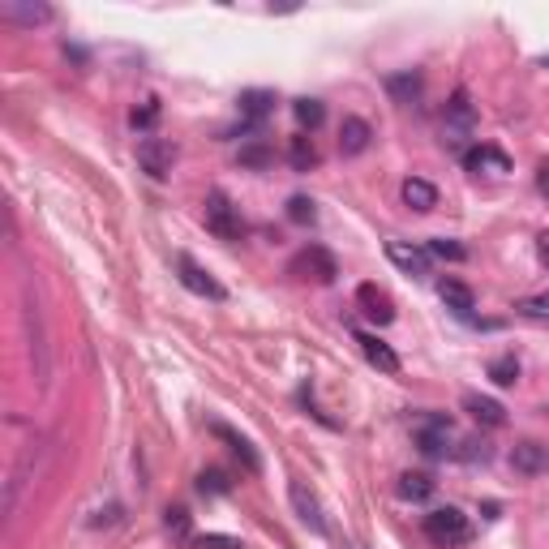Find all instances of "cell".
I'll return each instance as SVG.
<instances>
[{
	"instance_id": "obj_16",
	"label": "cell",
	"mask_w": 549,
	"mask_h": 549,
	"mask_svg": "<svg viewBox=\"0 0 549 549\" xmlns=\"http://www.w3.org/2000/svg\"><path fill=\"white\" fill-rule=\"evenodd\" d=\"M399 194H404V206L417 211V215H425V211H434V206H438V189L429 181H421V176H408Z\"/></svg>"
},
{
	"instance_id": "obj_28",
	"label": "cell",
	"mask_w": 549,
	"mask_h": 549,
	"mask_svg": "<svg viewBox=\"0 0 549 549\" xmlns=\"http://www.w3.org/2000/svg\"><path fill=\"white\" fill-rule=\"evenodd\" d=\"M288 219H292V224H313L318 211H313L310 197H292V202H288Z\"/></svg>"
},
{
	"instance_id": "obj_5",
	"label": "cell",
	"mask_w": 549,
	"mask_h": 549,
	"mask_svg": "<svg viewBox=\"0 0 549 549\" xmlns=\"http://www.w3.org/2000/svg\"><path fill=\"white\" fill-rule=\"evenodd\" d=\"M172 164H176V146L164 138H142L138 142V168L146 172V176H155V181H164L172 172Z\"/></svg>"
},
{
	"instance_id": "obj_18",
	"label": "cell",
	"mask_w": 549,
	"mask_h": 549,
	"mask_svg": "<svg viewBox=\"0 0 549 549\" xmlns=\"http://www.w3.org/2000/svg\"><path fill=\"white\" fill-rule=\"evenodd\" d=\"M356 301L365 305V313L374 318V322L386 326V322L395 318V310H391V301H386V292H378L374 283H361V288H356Z\"/></svg>"
},
{
	"instance_id": "obj_25",
	"label": "cell",
	"mask_w": 549,
	"mask_h": 549,
	"mask_svg": "<svg viewBox=\"0 0 549 549\" xmlns=\"http://www.w3.org/2000/svg\"><path fill=\"white\" fill-rule=\"evenodd\" d=\"M296 267H318V280H335V258L326 254V249H318V245H313V249H305Z\"/></svg>"
},
{
	"instance_id": "obj_1",
	"label": "cell",
	"mask_w": 549,
	"mask_h": 549,
	"mask_svg": "<svg viewBox=\"0 0 549 549\" xmlns=\"http://www.w3.org/2000/svg\"><path fill=\"white\" fill-rule=\"evenodd\" d=\"M425 536L438 549H459L472 541V523H468V515L459 507H438L425 515Z\"/></svg>"
},
{
	"instance_id": "obj_31",
	"label": "cell",
	"mask_w": 549,
	"mask_h": 549,
	"mask_svg": "<svg viewBox=\"0 0 549 549\" xmlns=\"http://www.w3.org/2000/svg\"><path fill=\"white\" fill-rule=\"evenodd\" d=\"M197 490L202 493H227L224 472H202V477H197Z\"/></svg>"
},
{
	"instance_id": "obj_21",
	"label": "cell",
	"mask_w": 549,
	"mask_h": 549,
	"mask_svg": "<svg viewBox=\"0 0 549 549\" xmlns=\"http://www.w3.org/2000/svg\"><path fill=\"white\" fill-rule=\"evenodd\" d=\"M395 493H399L404 502H425V498L434 493V480L425 477V472H404L399 485H395Z\"/></svg>"
},
{
	"instance_id": "obj_2",
	"label": "cell",
	"mask_w": 549,
	"mask_h": 549,
	"mask_svg": "<svg viewBox=\"0 0 549 549\" xmlns=\"http://www.w3.org/2000/svg\"><path fill=\"white\" fill-rule=\"evenodd\" d=\"M472 133H477V112H472L468 95L459 90V95L447 103V112H442V146H447V151H459V155H468V142H472Z\"/></svg>"
},
{
	"instance_id": "obj_35",
	"label": "cell",
	"mask_w": 549,
	"mask_h": 549,
	"mask_svg": "<svg viewBox=\"0 0 549 549\" xmlns=\"http://www.w3.org/2000/svg\"><path fill=\"white\" fill-rule=\"evenodd\" d=\"M536 249H541V258H545V262H549V232H545V237H541V240H536Z\"/></svg>"
},
{
	"instance_id": "obj_33",
	"label": "cell",
	"mask_w": 549,
	"mask_h": 549,
	"mask_svg": "<svg viewBox=\"0 0 549 549\" xmlns=\"http://www.w3.org/2000/svg\"><path fill=\"white\" fill-rule=\"evenodd\" d=\"M240 164H249V168H262V164H267V146H262V142L245 146V151H240Z\"/></svg>"
},
{
	"instance_id": "obj_26",
	"label": "cell",
	"mask_w": 549,
	"mask_h": 549,
	"mask_svg": "<svg viewBox=\"0 0 549 549\" xmlns=\"http://www.w3.org/2000/svg\"><path fill=\"white\" fill-rule=\"evenodd\" d=\"M425 254L429 258H451V262H464L468 249L459 245V240H447V237H434L429 245H425Z\"/></svg>"
},
{
	"instance_id": "obj_17",
	"label": "cell",
	"mask_w": 549,
	"mask_h": 549,
	"mask_svg": "<svg viewBox=\"0 0 549 549\" xmlns=\"http://www.w3.org/2000/svg\"><path fill=\"white\" fill-rule=\"evenodd\" d=\"M464 408L477 417L480 425H490V429H498V425H507V408L498 404V399H485V395H477V391H468L464 395Z\"/></svg>"
},
{
	"instance_id": "obj_22",
	"label": "cell",
	"mask_w": 549,
	"mask_h": 549,
	"mask_svg": "<svg viewBox=\"0 0 549 549\" xmlns=\"http://www.w3.org/2000/svg\"><path fill=\"white\" fill-rule=\"evenodd\" d=\"M292 116H296V125L301 129H318L326 121V108H322V99H296L292 103Z\"/></svg>"
},
{
	"instance_id": "obj_29",
	"label": "cell",
	"mask_w": 549,
	"mask_h": 549,
	"mask_svg": "<svg viewBox=\"0 0 549 549\" xmlns=\"http://www.w3.org/2000/svg\"><path fill=\"white\" fill-rule=\"evenodd\" d=\"M159 121V99H146L138 112H133V129H151Z\"/></svg>"
},
{
	"instance_id": "obj_7",
	"label": "cell",
	"mask_w": 549,
	"mask_h": 549,
	"mask_svg": "<svg viewBox=\"0 0 549 549\" xmlns=\"http://www.w3.org/2000/svg\"><path fill=\"white\" fill-rule=\"evenodd\" d=\"M0 17L5 22H14V26H43V22H52V5H43V0H0Z\"/></svg>"
},
{
	"instance_id": "obj_15",
	"label": "cell",
	"mask_w": 549,
	"mask_h": 549,
	"mask_svg": "<svg viewBox=\"0 0 549 549\" xmlns=\"http://www.w3.org/2000/svg\"><path fill=\"white\" fill-rule=\"evenodd\" d=\"M438 296L447 301V310H455L459 318H472V310H477V296H472V288L459 280H438Z\"/></svg>"
},
{
	"instance_id": "obj_6",
	"label": "cell",
	"mask_w": 549,
	"mask_h": 549,
	"mask_svg": "<svg viewBox=\"0 0 549 549\" xmlns=\"http://www.w3.org/2000/svg\"><path fill=\"white\" fill-rule=\"evenodd\" d=\"M176 270H181V283H185V288H189L194 296H206V301H224V296H227V292H224V283H215L211 270H202L189 254L176 258Z\"/></svg>"
},
{
	"instance_id": "obj_20",
	"label": "cell",
	"mask_w": 549,
	"mask_h": 549,
	"mask_svg": "<svg viewBox=\"0 0 549 549\" xmlns=\"http://www.w3.org/2000/svg\"><path fill=\"white\" fill-rule=\"evenodd\" d=\"M288 159H292V168H296V172L318 168V146H313L310 133H296V138L288 142Z\"/></svg>"
},
{
	"instance_id": "obj_27",
	"label": "cell",
	"mask_w": 549,
	"mask_h": 549,
	"mask_svg": "<svg viewBox=\"0 0 549 549\" xmlns=\"http://www.w3.org/2000/svg\"><path fill=\"white\" fill-rule=\"evenodd\" d=\"M164 528H168L176 541H185V545L194 541V536H189V511H185V507H168V515H164Z\"/></svg>"
},
{
	"instance_id": "obj_12",
	"label": "cell",
	"mask_w": 549,
	"mask_h": 549,
	"mask_svg": "<svg viewBox=\"0 0 549 549\" xmlns=\"http://www.w3.org/2000/svg\"><path fill=\"white\" fill-rule=\"evenodd\" d=\"M356 343H361V353H365V361L374 369H382V374H399V356H395V348L386 343V339L369 335V331H356Z\"/></svg>"
},
{
	"instance_id": "obj_13",
	"label": "cell",
	"mask_w": 549,
	"mask_h": 549,
	"mask_svg": "<svg viewBox=\"0 0 549 549\" xmlns=\"http://www.w3.org/2000/svg\"><path fill=\"white\" fill-rule=\"evenodd\" d=\"M237 108H240V133H249L262 116H270L275 95H270V90H245V95L237 99Z\"/></svg>"
},
{
	"instance_id": "obj_8",
	"label": "cell",
	"mask_w": 549,
	"mask_h": 549,
	"mask_svg": "<svg viewBox=\"0 0 549 549\" xmlns=\"http://www.w3.org/2000/svg\"><path fill=\"white\" fill-rule=\"evenodd\" d=\"M464 168L468 172H477V176H507L511 172V159L498 151V146H468V155H464Z\"/></svg>"
},
{
	"instance_id": "obj_9",
	"label": "cell",
	"mask_w": 549,
	"mask_h": 549,
	"mask_svg": "<svg viewBox=\"0 0 549 549\" xmlns=\"http://www.w3.org/2000/svg\"><path fill=\"white\" fill-rule=\"evenodd\" d=\"M511 468L523 472V477H541V472H549V447L545 442H515Z\"/></svg>"
},
{
	"instance_id": "obj_32",
	"label": "cell",
	"mask_w": 549,
	"mask_h": 549,
	"mask_svg": "<svg viewBox=\"0 0 549 549\" xmlns=\"http://www.w3.org/2000/svg\"><path fill=\"white\" fill-rule=\"evenodd\" d=\"M520 313H528V318H549V296H528V301H520Z\"/></svg>"
},
{
	"instance_id": "obj_24",
	"label": "cell",
	"mask_w": 549,
	"mask_h": 549,
	"mask_svg": "<svg viewBox=\"0 0 549 549\" xmlns=\"http://www.w3.org/2000/svg\"><path fill=\"white\" fill-rule=\"evenodd\" d=\"M490 378L498 382V386H515V382H520V361H515V356H493L490 361Z\"/></svg>"
},
{
	"instance_id": "obj_34",
	"label": "cell",
	"mask_w": 549,
	"mask_h": 549,
	"mask_svg": "<svg viewBox=\"0 0 549 549\" xmlns=\"http://www.w3.org/2000/svg\"><path fill=\"white\" fill-rule=\"evenodd\" d=\"M536 185H541V194L549 197V164H545V168H541V176H536Z\"/></svg>"
},
{
	"instance_id": "obj_11",
	"label": "cell",
	"mask_w": 549,
	"mask_h": 549,
	"mask_svg": "<svg viewBox=\"0 0 549 549\" xmlns=\"http://www.w3.org/2000/svg\"><path fill=\"white\" fill-rule=\"evenodd\" d=\"M369 142H374V125L361 121V116H343V125H339V151H343V155H365Z\"/></svg>"
},
{
	"instance_id": "obj_4",
	"label": "cell",
	"mask_w": 549,
	"mask_h": 549,
	"mask_svg": "<svg viewBox=\"0 0 549 549\" xmlns=\"http://www.w3.org/2000/svg\"><path fill=\"white\" fill-rule=\"evenodd\" d=\"M451 421H447V417H421V421H417V447H421L425 455H429V459H442V455L451 451Z\"/></svg>"
},
{
	"instance_id": "obj_3",
	"label": "cell",
	"mask_w": 549,
	"mask_h": 549,
	"mask_svg": "<svg viewBox=\"0 0 549 549\" xmlns=\"http://www.w3.org/2000/svg\"><path fill=\"white\" fill-rule=\"evenodd\" d=\"M206 227H211L219 240H237L240 237V215H237V206L227 202L224 189L206 194Z\"/></svg>"
},
{
	"instance_id": "obj_30",
	"label": "cell",
	"mask_w": 549,
	"mask_h": 549,
	"mask_svg": "<svg viewBox=\"0 0 549 549\" xmlns=\"http://www.w3.org/2000/svg\"><path fill=\"white\" fill-rule=\"evenodd\" d=\"M189 545L194 549H240V541L237 536H194Z\"/></svg>"
},
{
	"instance_id": "obj_23",
	"label": "cell",
	"mask_w": 549,
	"mask_h": 549,
	"mask_svg": "<svg viewBox=\"0 0 549 549\" xmlns=\"http://www.w3.org/2000/svg\"><path fill=\"white\" fill-rule=\"evenodd\" d=\"M211 434H215V438H224L227 447H232V451H237L240 459H245V468H249V472H258V455H254V447H249L245 438H240V434H232L227 425H211Z\"/></svg>"
},
{
	"instance_id": "obj_14",
	"label": "cell",
	"mask_w": 549,
	"mask_h": 549,
	"mask_svg": "<svg viewBox=\"0 0 549 549\" xmlns=\"http://www.w3.org/2000/svg\"><path fill=\"white\" fill-rule=\"evenodd\" d=\"M386 258H391L399 270H408V275H429V254L408 245V240H386Z\"/></svg>"
},
{
	"instance_id": "obj_19",
	"label": "cell",
	"mask_w": 549,
	"mask_h": 549,
	"mask_svg": "<svg viewBox=\"0 0 549 549\" xmlns=\"http://www.w3.org/2000/svg\"><path fill=\"white\" fill-rule=\"evenodd\" d=\"M386 90L395 95V103H417L421 99V73H391L386 78Z\"/></svg>"
},
{
	"instance_id": "obj_10",
	"label": "cell",
	"mask_w": 549,
	"mask_h": 549,
	"mask_svg": "<svg viewBox=\"0 0 549 549\" xmlns=\"http://www.w3.org/2000/svg\"><path fill=\"white\" fill-rule=\"evenodd\" d=\"M288 498H292V507H296V515H301V523H310L313 533H326L322 502L313 498V490H305V480H292V485H288Z\"/></svg>"
}]
</instances>
